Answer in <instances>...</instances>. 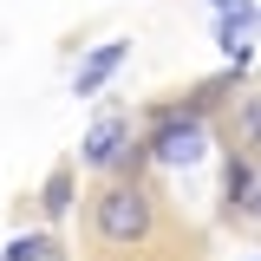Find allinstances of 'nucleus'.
<instances>
[{
	"label": "nucleus",
	"instance_id": "f257e3e1",
	"mask_svg": "<svg viewBox=\"0 0 261 261\" xmlns=\"http://www.w3.org/2000/svg\"><path fill=\"white\" fill-rule=\"evenodd\" d=\"M85 228L105 255H137L163 235V196L144 176H105V190L85 209Z\"/></svg>",
	"mask_w": 261,
	"mask_h": 261
},
{
	"label": "nucleus",
	"instance_id": "f03ea898",
	"mask_svg": "<svg viewBox=\"0 0 261 261\" xmlns=\"http://www.w3.org/2000/svg\"><path fill=\"white\" fill-rule=\"evenodd\" d=\"M202 150H209V124H190V118H170V111H150V130L137 137V170L144 163H157V170H190V163H202Z\"/></svg>",
	"mask_w": 261,
	"mask_h": 261
},
{
	"label": "nucleus",
	"instance_id": "7ed1b4c3",
	"mask_svg": "<svg viewBox=\"0 0 261 261\" xmlns=\"http://www.w3.org/2000/svg\"><path fill=\"white\" fill-rule=\"evenodd\" d=\"M79 163L98 170V176H137V130H130L124 111H98L85 144H79Z\"/></svg>",
	"mask_w": 261,
	"mask_h": 261
},
{
	"label": "nucleus",
	"instance_id": "20e7f679",
	"mask_svg": "<svg viewBox=\"0 0 261 261\" xmlns=\"http://www.w3.org/2000/svg\"><path fill=\"white\" fill-rule=\"evenodd\" d=\"M222 130H228V150H242V157H261V85H255V92H242V98H228Z\"/></svg>",
	"mask_w": 261,
	"mask_h": 261
},
{
	"label": "nucleus",
	"instance_id": "39448f33",
	"mask_svg": "<svg viewBox=\"0 0 261 261\" xmlns=\"http://www.w3.org/2000/svg\"><path fill=\"white\" fill-rule=\"evenodd\" d=\"M124 59H130V39H105V46L85 53V65L72 72V92H79V98H98L111 79H118V65H124Z\"/></svg>",
	"mask_w": 261,
	"mask_h": 261
},
{
	"label": "nucleus",
	"instance_id": "423d86ee",
	"mask_svg": "<svg viewBox=\"0 0 261 261\" xmlns=\"http://www.w3.org/2000/svg\"><path fill=\"white\" fill-rule=\"evenodd\" d=\"M248 202H255V157L228 150L222 157V216L228 222H248Z\"/></svg>",
	"mask_w": 261,
	"mask_h": 261
},
{
	"label": "nucleus",
	"instance_id": "0eeeda50",
	"mask_svg": "<svg viewBox=\"0 0 261 261\" xmlns=\"http://www.w3.org/2000/svg\"><path fill=\"white\" fill-rule=\"evenodd\" d=\"M72 196H79V163H53L46 183H39V216L46 222H65L72 216Z\"/></svg>",
	"mask_w": 261,
	"mask_h": 261
},
{
	"label": "nucleus",
	"instance_id": "6e6552de",
	"mask_svg": "<svg viewBox=\"0 0 261 261\" xmlns=\"http://www.w3.org/2000/svg\"><path fill=\"white\" fill-rule=\"evenodd\" d=\"M0 261H72V255H65V242L53 228H33V235H13L0 248Z\"/></svg>",
	"mask_w": 261,
	"mask_h": 261
},
{
	"label": "nucleus",
	"instance_id": "1a4fd4ad",
	"mask_svg": "<svg viewBox=\"0 0 261 261\" xmlns=\"http://www.w3.org/2000/svg\"><path fill=\"white\" fill-rule=\"evenodd\" d=\"M248 228H261V157H255V202H248Z\"/></svg>",
	"mask_w": 261,
	"mask_h": 261
},
{
	"label": "nucleus",
	"instance_id": "9d476101",
	"mask_svg": "<svg viewBox=\"0 0 261 261\" xmlns=\"http://www.w3.org/2000/svg\"><path fill=\"white\" fill-rule=\"evenodd\" d=\"M209 7H216V13H248L255 0H209Z\"/></svg>",
	"mask_w": 261,
	"mask_h": 261
},
{
	"label": "nucleus",
	"instance_id": "9b49d317",
	"mask_svg": "<svg viewBox=\"0 0 261 261\" xmlns=\"http://www.w3.org/2000/svg\"><path fill=\"white\" fill-rule=\"evenodd\" d=\"M255 261H261V255H255Z\"/></svg>",
	"mask_w": 261,
	"mask_h": 261
}]
</instances>
